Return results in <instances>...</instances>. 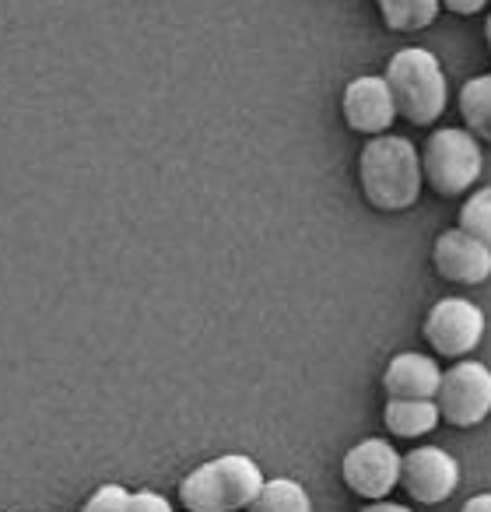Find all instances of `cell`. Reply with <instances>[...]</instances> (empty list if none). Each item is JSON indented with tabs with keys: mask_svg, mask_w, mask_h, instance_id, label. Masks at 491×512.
Instances as JSON below:
<instances>
[{
	"mask_svg": "<svg viewBox=\"0 0 491 512\" xmlns=\"http://www.w3.org/2000/svg\"><path fill=\"white\" fill-rule=\"evenodd\" d=\"M264 488V470L242 453H225L200 463L179 481V505L186 512H246Z\"/></svg>",
	"mask_w": 491,
	"mask_h": 512,
	"instance_id": "7a4b0ae2",
	"label": "cell"
},
{
	"mask_svg": "<svg viewBox=\"0 0 491 512\" xmlns=\"http://www.w3.org/2000/svg\"><path fill=\"white\" fill-rule=\"evenodd\" d=\"M432 264L439 278L453 281V285H481L491 278V249L470 239L460 228H453V232H442L435 239Z\"/></svg>",
	"mask_w": 491,
	"mask_h": 512,
	"instance_id": "30bf717a",
	"label": "cell"
},
{
	"mask_svg": "<svg viewBox=\"0 0 491 512\" xmlns=\"http://www.w3.org/2000/svg\"><path fill=\"white\" fill-rule=\"evenodd\" d=\"M362 512H411V509H404L400 502H386V498H379V502H369Z\"/></svg>",
	"mask_w": 491,
	"mask_h": 512,
	"instance_id": "44dd1931",
	"label": "cell"
},
{
	"mask_svg": "<svg viewBox=\"0 0 491 512\" xmlns=\"http://www.w3.org/2000/svg\"><path fill=\"white\" fill-rule=\"evenodd\" d=\"M460 232L491 249V186L474 190L460 207Z\"/></svg>",
	"mask_w": 491,
	"mask_h": 512,
	"instance_id": "2e32d148",
	"label": "cell"
},
{
	"mask_svg": "<svg viewBox=\"0 0 491 512\" xmlns=\"http://www.w3.org/2000/svg\"><path fill=\"white\" fill-rule=\"evenodd\" d=\"M130 505V491L123 484H102L99 491H92L81 512H127Z\"/></svg>",
	"mask_w": 491,
	"mask_h": 512,
	"instance_id": "e0dca14e",
	"label": "cell"
},
{
	"mask_svg": "<svg viewBox=\"0 0 491 512\" xmlns=\"http://www.w3.org/2000/svg\"><path fill=\"white\" fill-rule=\"evenodd\" d=\"M484 8H488V0H442V11H449V15H460V18L481 15Z\"/></svg>",
	"mask_w": 491,
	"mask_h": 512,
	"instance_id": "d6986e66",
	"label": "cell"
},
{
	"mask_svg": "<svg viewBox=\"0 0 491 512\" xmlns=\"http://www.w3.org/2000/svg\"><path fill=\"white\" fill-rule=\"evenodd\" d=\"M246 512H313V498L292 477H274V481H264Z\"/></svg>",
	"mask_w": 491,
	"mask_h": 512,
	"instance_id": "5bb4252c",
	"label": "cell"
},
{
	"mask_svg": "<svg viewBox=\"0 0 491 512\" xmlns=\"http://www.w3.org/2000/svg\"><path fill=\"white\" fill-rule=\"evenodd\" d=\"M358 183L376 211H407L421 197V155L407 137L379 134L358 155Z\"/></svg>",
	"mask_w": 491,
	"mask_h": 512,
	"instance_id": "6da1fadb",
	"label": "cell"
},
{
	"mask_svg": "<svg viewBox=\"0 0 491 512\" xmlns=\"http://www.w3.org/2000/svg\"><path fill=\"white\" fill-rule=\"evenodd\" d=\"M383 81L393 95L397 116H404L414 127H432L446 113L449 88L435 53L421 50V46H407V50L393 53Z\"/></svg>",
	"mask_w": 491,
	"mask_h": 512,
	"instance_id": "3957f363",
	"label": "cell"
},
{
	"mask_svg": "<svg viewBox=\"0 0 491 512\" xmlns=\"http://www.w3.org/2000/svg\"><path fill=\"white\" fill-rule=\"evenodd\" d=\"M442 414L435 400H386L383 425L397 439H421L432 428H439Z\"/></svg>",
	"mask_w": 491,
	"mask_h": 512,
	"instance_id": "7c38bea8",
	"label": "cell"
},
{
	"mask_svg": "<svg viewBox=\"0 0 491 512\" xmlns=\"http://www.w3.org/2000/svg\"><path fill=\"white\" fill-rule=\"evenodd\" d=\"M481 144L470 130L442 127L425 141L421 151V179L439 197H460L481 176Z\"/></svg>",
	"mask_w": 491,
	"mask_h": 512,
	"instance_id": "277c9868",
	"label": "cell"
},
{
	"mask_svg": "<svg viewBox=\"0 0 491 512\" xmlns=\"http://www.w3.org/2000/svg\"><path fill=\"white\" fill-rule=\"evenodd\" d=\"M460 512H491V495H474V498H467Z\"/></svg>",
	"mask_w": 491,
	"mask_h": 512,
	"instance_id": "ffe728a7",
	"label": "cell"
},
{
	"mask_svg": "<svg viewBox=\"0 0 491 512\" xmlns=\"http://www.w3.org/2000/svg\"><path fill=\"white\" fill-rule=\"evenodd\" d=\"M460 116L477 141L491 144V74L470 78L460 88Z\"/></svg>",
	"mask_w": 491,
	"mask_h": 512,
	"instance_id": "9a60e30c",
	"label": "cell"
},
{
	"mask_svg": "<svg viewBox=\"0 0 491 512\" xmlns=\"http://www.w3.org/2000/svg\"><path fill=\"white\" fill-rule=\"evenodd\" d=\"M484 327H488V320H484V313L474 306V302L442 299L428 309L421 334H425V341L432 344L435 355L456 358V362H460V358H467L470 351L481 344Z\"/></svg>",
	"mask_w": 491,
	"mask_h": 512,
	"instance_id": "8992f818",
	"label": "cell"
},
{
	"mask_svg": "<svg viewBox=\"0 0 491 512\" xmlns=\"http://www.w3.org/2000/svg\"><path fill=\"white\" fill-rule=\"evenodd\" d=\"M442 421L456 428H474L491 414V369L484 362H456L442 372L435 393Z\"/></svg>",
	"mask_w": 491,
	"mask_h": 512,
	"instance_id": "5b68a950",
	"label": "cell"
},
{
	"mask_svg": "<svg viewBox=\"0 0 491 512\" xmlns=\"http://www.w3.org/2000/svg\"><path fill=\"white\" fill-rule=\"evenodd\" d=\"M400 484L418 505H442L460 484V463L439 446H418L400 460Z\"/></svg>",
	"mask_w": 491,
	"mask_h": 512,
	"instance_id": "ba28073f",
	"label": "cell"
},
{
	"mask_svg": "<svg viewBox=\"0 0 491 512\" xmlns=\"http://www.w3.org/2000/svg\"><path fill=\"white\" fill-rule=\"evenodd\" d=\"M127 512H172V505L158 491H130Z\"/></svg>",
	"mask_w": 491,
	"mask_h": 512,
	"instance_id": "ac0fdd59",
	"label": "cell"
},
{
	"mask_svg": "<svg viewBox=\"0 0 491 512\" xmlns=\"http://www.w3.org/2000/svg\"><path fill=\"white\" fill-rule=\"evenodd\" d=\"M439 365L428 355L418 351H404V355L390 358L383 372V390L390 400H435L439 393Z\"/></svg>",
	"mask_w": 491,
	"mask_h": 512,
	"instance_id": "8fae6325",
	"label": "cell"
},
{
	"mask_svg": "<svg viewBox=\"0 0 491 512\" xmlns=\"http://www.w3.org/2000/svg\"><path fill=\"white\" fill-rule=\"evenodd\" d=\"M376 8L390 32H421L439 18L442 0H376Z\"/></svg>",
	"mask_w": 491,
	"mask_h": 512,
	"instance_id": "4fadbf2b",
	"label": "cell"
},
{
	"mask_svg": "<svg viewBox=\"0 0 491 512\" xmlns=\"http://www.w3.org/2000/svg\"><path fill=\"white\" fill-rule=\"evenodd\" d=\"M400 460L404 456L386 439H365L348 449L341 463L344 484L365 502H379L400 484Z\"/></svg>",
	"mask_w": 491,
	"mask_h": 512,
	"instance_id": "52a82bcc",
	"label": "cell"
},
{
	"mask_svg": "<svg viewBox=\"0 0 491 512\" xmlns=\"http://www.w3.org/2000/svg\"><path fill=\"white\" fill-rule=\"evenodd\" d=\"M484 39H488V50H491V15H488V22H484Z\"/></svg>",
	"mask_w": 491,
	"mask_h": 512,
	"instance_id": "7402d4cb",
	"label": "cell"
},
{
	"mask_svg": "<svg viewBox=\"0 0 491 512\" xmlns=\"http://www.w3.org/2000/svg\"><path fill=\"white\" fill-rule=\"evenodd\" d=\"M341 113L355 134L379 137L393 127L397 120V106H393V95L386 88L383 78H355L341 95Z\"/></svg>",
	"mask_w": 491,
	"mask_h": 512,
	"instance_id": "9c48e42d",
	"label": "cell"
}]
</instances>
